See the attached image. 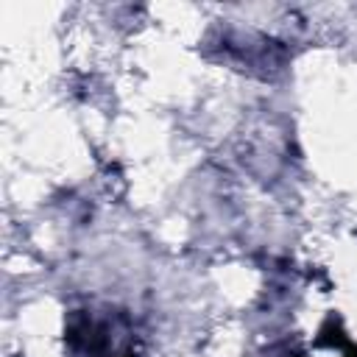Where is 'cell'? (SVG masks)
I'll use <instances>...</instances> for the list:
<instances>
[{"instance_id":"1","label":"cell","mask_w":357,"mask_h":357,"mask_svg":"<svg viewBox=\"0 0 357 357\" xmlns=\"http://www.w3.org/2000/svg\"><path fill=\"white\" fill-rule=\"evenodd\" d=\"M67 357H139L131 318L114 307H81L64 324Z\"/></svg>"},{"instance_id":"2","label":"cell","mask_w":357,"mask_h":357,"mask_svg":"<svg viewBox=\"0 0 357 357\" xmlns=\"http://www.w3.org/2000/svg\"><path fill=\"white\" fill-rule=\"evenodd\" d=\"M262 357H304V351H298V349H293V346H273V349H268Z\"/></svg>"},{"instance_id":"3","label":"cell","mask_w":357,"mask_h":357,"mask_svg":"<svg viewBox=\"0 0 357 357\" xmlns=\"http://www.w3.org/2000/svg\"><path fill=\"white\" fill-rule=\"evenodd\" d=\"M346 357H357V346H349V351H346Z\"/></svg>"}]
</instances>
